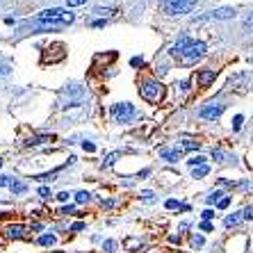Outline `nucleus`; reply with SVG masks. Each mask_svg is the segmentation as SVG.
Returning a JSON list of instances; mask_svg holds the SVG:
<instances>
[{"label": "nucleus", "mask_w": 253, "mask_h": 253, "mask_svg": "<svg viewBox=\"0 0 253 253\" xmlns=\"http://www.w3.org/2000/svg\"><path fill=\"white\" fill-rule=\"evenodd\" d=\"M171 53L176 55V57H180L183 62H187V64H192L196 57H203V55H206V43L194 42V39H189L187 35H183L176 43H173Z\"/></svg>", "instance_id": "obj_1"}, {"label": "nucleus", "mask_w": 253, "mask_h": 253, "mask_svg": "<svg viewBox=\"0 0 253 253\" xmlns=\"http://www.w3.org/2000/svg\"><path fill=\"white\" fill-rule=\"evenodd\" d=\"M37 21L39 23H53V25H69L76 21V16L69 12V9H59V7H53V9H43V12L37 14Z\"/></svg>", "instance_id": "obj_2"}, {"label": "nucleus", "mask_w": 253, "mask_h": 253, "mask_svg": "<svg viewBox=\"0 0 253 253\" xmlns=\"http://www.w3.org/2000/svg\"><path fill=\"white\" fill-rule=\"evenodd\" d=\"M139 94L148 103H160V100L165 98V84L158 83V80H144L139 84Z\"/></svg>", "instance_id": "obj_3"}, {"label": "nucleus", "mask_w": 253, "mask_h": 253, "mask_svg": "<svg viewBox=\"0 0 253 253\" xmlns=\"http://www.w3.org/2000/svg\"><path fill=\"white\" fill-rule=\"evenodd\" d=\"M137 117V110L130 103H117V105H112V119L117 121V124H128L130 119Z\"/></svg>", "instance_id": "obj_4"}, {"label": "nucleus", "mask_w": 253, "mask_h": 253, "mask_svg": "<svg viewBox=\"0 0 253 253\" xmlns=\"http://www.w3.org/2000/svg\"><path fill=\"white\" fill-rule=\"evenodd\" d=\"M196 7V0H165L167 14H187Z\"/></svg>", "instance_id": "obj_5"}, {"label": "nucleus", "mask_w": 253, "mask_h": 253, "mask_svg": "<svg viewBox=\"0 0 253 253\" xmlns=\"http://www.w3.org/2000/svg\"><path fill=\"white\" fill-rule=\"evenodd\" d=\"M224 110L226 107L219 105V103H208V105H203L199 110V117L206 119V121H214V119H219L221 114H224Z\"/></svg>", "instance_id": "obj_6"}, {"label": "nucleus", "mask_w": 253, "mask_h": 253, "mask_svg": "<svg viewBox=\"0 0 253 253\" xmlns=\"http://www.w3.org/2000/svg\"><path fill=\"white\" fill-rule=\"evenodd\" d=\"M9 240H21V237H25V228L21 224H12L7 226V233H5Z\"/></svg>", "instance_id": "obj_7"}, {"label": "nucleus", "mask_w": 253, "mask_h": 253, "mask_svg": "<svg viewBox=\"0 0 253 253\" xmlns=\"http://www.w3.org/2000/svg\"><path fill=\"white\" fill-rule=\"evenodd\" d=\"M214 78H217L214 71H201L199 73V87H210V84L214 83Z\"/></svg>", "instance_id": "obj_8"}, {"label": "nucleus", "mask_w": 253, "mask_h": 253, "mask_svg": "<svg viewBox=\"0 0 253 253\" xmlns=\"http://www.w3.org/2000/svg\"><path fill=\"white\" fill-rule=\"evenodd\" d=\"M199 146H201V141H194V139H180L176 144V148L180 153H185V151H196Z\"/></svg>", "instance_id": "obj_9"}, {"label": "nucleus", "mask_w": 253, "mask_h": 253, "mask_svg": "<svg viewBox=\"0 0 253 253\" xmlns=\"http://www.w3.org/2000/svg\"><path fill=\"white\" fill-rule=\"evenodd\" d=\"M233 16H235V12H233L230 7H221V9L210 12V18H233Z\"/></svg>", "instance_id": "obj_10"}, {"label": "nucleus", "mask_w": 253, "mask_h": 253, "mask_svg": "<svg viewBox=\"0 0 253 253\" xmlns=\"http://www.w3.org/2000/svg\"><path fill=\"white\" fill-rule=\"evenodd\" d=\"M160 155H162L165 160H169V162H178L183 153H180L178 148H176V151H171V148H162V151H160Z\"/></svg>", "instance_id": "obj_11"}, {"label": "nucleus", "mask_w": 253, "mask_h": 253, "mask_svg": "<svg viewBox=\"0 0 253 253\" xmlns=\"http://www.w3.org/2000/svg\"><path fill=\"white\" fill-rule=\"evenodd\" d=\"M208 173H210V167L208 165H201V167L192 169V178H203V176H208Z\"/></svg>", "instance_id": "obj_12"}, {"label": "nucleus", "mask_w": 253, "mask_h": 253, "mask_svg": "<svg viewBox=\"0 0 253 253\" xmlns=\"http://www.w3.org/2000/svg\"><path fill=\"white\" fill-rule=\"evenodd\" d=\"M240 219H244V214H242V212H235V214H230V217H226V226H237L240 224Z\"/></svg>", "instance_id": "obj_13"}, {"label": "nucleus", "mask_w": 253, "mask_h": 253, "mask_svg": "<svg viewBox=\"0 0 253 253\" xmlns=\"http://www.w3.org/2000/svg\"><path fill=\"white\" fill-rule=\"evenodd\" d=\"M89 199H91L89 192H78L76 194V203H80V206H83V203H89Z\"/></svg>", "instance_id": "obj_14"}, {"label": "nucleus", "mask_w": 253, "mask_h": 253, "mask_svg": "<svg viewBox=\"0 0 253 253\" xmlns=\"http://www.w3.org/2000/svg\"><path fill=\"white\" fill-rule=\"evenodd\" d=\"M39 244H42V247H53V244H55V235H42V237H39Z\"/></svg>", "instance_id": "obj_15"}, {"label": "nucleus", "mask_w": 253, "mask_h": 253, "mask_svg": "<svg viewBox=\"0 0 253 253\" xmlns=\"http://www.w3.org/2000/svg\"><path fill=\"white\" fill-rule=\"evenodd\" d=\"M9 189H12L14 194H23V192H25L28 187H25V183H18V180H14V185H12Z\"/></svg>", "instance_id": "obj_16"}, {"label": "nucleus", "mask_w": 253, "mask_h": 253, "mask_svg": "<svg viewBox=\"0 0 253 253\" xmlns=\"http://www.w3.org/2000/svg\"><path fill=\"white\" fill-rule=\"evenodd\" d=\"M189 162V167L194 169V167H201V165H206V158L203 155H196V158H192V160H187Z\"/></svg>", "instance_id": "obj_17"}, {"label": "nucleus", "mask_w": 253, "mask_h": 253, "mask_svg": "<svg viewBox=\"0 0 253 253\" xmlns=\"http://www.w3.org/2000/svg\"><path fill=\"white\" fill-rule=\"evenodd\" d=\"M176 208H180V210H187V206H180L176 199H169V201H167V210H176Z\"/></svg>", "instance_id": "obj_18"}, {"label": "nucleus", "mask_w": 253, "mask_h": 253, "mask_svg": "<svg viewBox=\"0 0 253 253\" xmlns=\"http://www.w3.org/2000/svg\"><path fill=\"white\" fill-rule=\"evenodd\" d=\"M224 192H212V194L210 196H208V203H219V201H221V199H224Z\"/></svg>", "instance_id": "obj_19"}, {"label": "nucleus", "mask_w": 253, "mask_h": 253, "mask_svg": "<svg viewBox=\"0 0 253 253\" xmlns=\"http://www.w3.org/2000/svg\"><path fill=\"white\" fill-rule=\"evenodd\" d=\"M14 178L12 176H0V187H12Z\"/></svg>", "instance_id": "obj_20"}, {"label": "nucleus", "mask_w": 253, "mask_h": 253, "mask_svg": "<svg viewBox=\"0 0 253 253\" xmlns=\"http://www.w3.org/2000/svg\"><path fill=\"white\" fill-rule=\"evenodd\" d=\"M103 249H105L107 253H114V249H117V242H114V240H105V244H103Z\"/></svg>", "instance_id": "obj_21"}, {"label": "nucleus", "mask_w": 253, "mask_h": 253, "mask_svg": "<svg viewBox=\"0 0 253 253\" xmlns=\"http://www.w3.org/2000/svg\"><path fill=\"white\" fill-rule=\"evenodd\" d=\"M203 242H206V240H203L201 235H194V237H192V247H194V249H201V247H203Z\"/></svg>", "instance_id": "obj_22"}, {"label": "nucleus", "mask_w": 253, "mask_h": 253, "mask_svg": "<svg viewBox=\"0 0 253 253\" xmlns=\"http://www.w3.org/2000/svg\"><path fill=\"white\" fill-rule=\"evenodd\" d=\"M242 121H244V117H242V114H237L235 121H233V130H240L242 128Z\"/></svg>", "instance_id": "obj_23"}, {"label": "nucleus", "mask_w": 253, "mask_h": 253, "mask_svg": "<svg viewBox=\"0 0 253 253\" xmlns=\"http://www.w3.org/2000/svg\"><path fill=\"white\" fill-rule=\"evenodd\" d=\"M141 199L146 201V203H151V201L155 199V194H153V192H141Z\"/></svg>", "instance_id": "obj_24"}, {"label": "nucleus", "mask_w": 253, "mask_h": 253, "mask_svg": "<svg viewBox=\"0 0 253 253\" xmlns=\"http://www.w3.org/2000/svg\"><path fill=\"white\" fill-rule=\"evenodd\" d=\"M87 0H66V5L69 7H80V5H84Z\"/></svg>", "instance_id": "obj_25"}, {"label": "nucleus", "mask_w": 253, "mask_h": 253, "mask_svg": "<svg viewBox=\"0 0 253 253\" xmlns=\"http://www.w3.org/2000/svg\"><path fill=\"white\" fill-rule=\"evenodd\" d=\"M117 158H119V153L107 155V160H105V162H103V167H110V165H112V162H114V160H117Z\"/></svg>", "instance_id": "obj_26"}, {"label": "nucleus", "mask_w": 253, "mask_h": 253, "mask_svg": "<svg viewBox=\"0 0 253 253\" xmlns=\"http://www.w3.org/2000/svg\"><path fill=\"white\" fill-rule=\"evenodd\" d=\"M228 203H230V196H224V199L217 203V208H221V210H224V208H228Z\"/></svg>", "instance_id": "obj_27"}, {"label": "nucleus", "mask_w": 253, "mask_h": 253, "mask_svg": "<svg viewBox=\"0 0 253 253\" xmlns=\"http://www.w3.org/2000/svg\"><path fill=\"white\" fill-rule=\"evenodd\" d=\"M83 148H84V151H89V153H94V151H96V146L91 144V141H83Z\"/></svg>", "instance_id": "obj_28"}, {"label": "nucleus", "mask_w": 253, "mask_h": 253, "mask_svg": "<svg viewBox=\"0 0 253 253\" xmlns=\"http://www.w3.org/2000/svg\"><path fill=\"white\" fill-rule=\"evenodd\" d=\"M242 214H244V219H253V208L251 206L244 208V212H242Z\"/></svg>", "instance_id": "obj_29"}, {"label": "nucleus", "mask_w": 253, "mask_h": 253, "mask_svg": "<svg viewBox=\"0 0 253 253\" xmlns=\"http://www.w3.org/2000/svg\"><path fill=\"white\" fill-rule=\"evenodd\" d=\"M55 199H57V201H62V203H64V201H69V192H59V194L55 196Z\"/></svg>", "instance_id": "obj_30"}, {"label": "nucleus", "mask_w": 253, "mask_h": 253, "mask_svg": "<svg viewBox=\"0 0 253 253\" xmlns=\"http://www.w3.org/2000/svg\"><path fill=\"white\" fill-rule=\"evenodd\" d=\"M201 217L206 219V221H210V219L214 217V212H212V210H203V214H201Z\"/></svg>", "instance_id": "obj_31"}, {"label": "nucleus", "mask_w": 253, "mask_h": 253, "mask_svg": "<svg viewBox=\"0 0 253 253\" xmlns=\"http://www.w3.org/2000/svg\"><path fill=\"white\" fill-rule=\"evenodd\" d=\"M96 14H100V16H110V14H112V9H103V7H98V9H96Z\"/></svg>", "instance_id": "obj_32"}, {"label": "nucleus", "mask_w": 253, "mask_h": 253, "mask_svg": "<svg viewBox=\"0 0 253 253\" xmlns=\"http://www.w3.org/2000/svg\"><path fill=\"white\" fill-rule=\"evenodd\" d=\"M39 196H43V199H48V196H50V189H48V187H42V189H39Z\"/></svg>", "instance_id": "obj_33"}, {"label": "nucleus", "mask_w": 253, "mask_h": 253, "mask_svg": "<svg viewBox=\"0 0 253 253\" xmlns=\"http://www.w3.org/2000/svg\"><path fill=\"white\" fill-rule=\"evenodd\" d=\"M201 230H206V233H210V230H212V224H210V221H203V224H201Z\"/></svg>", "instance_id": "obj_34"}, {"label": "nucleus", "mask_w": 253, "mask_h": 253, "mask_svg": "<svg viewBox=\"0 0 253 253\" xmlns=\"http://www.w3.org/2000/svg\"><path fill=\"white\" fill-rule=\"evenodd\" d=\"M130 64H132V66H141V64H144V59H141V57H132V62H130Z\"/></svg>", "instance_id": "obj_35"}, {"label": "nucleus", "mask_w": 253, "mask_h": 253, "mask_svg": "<svg viewBox=\"0 0 253 253\" xmlns=\"http://www.w3.org/2000/svg\"><path fill=\"white\" fill-rule=\"evenodd\" d=\"M84 228V224H83V221H78V224H73V226H71V230H83Z\"/></svg>", "instance_id": "obj_36"}, {"label": "nucleus", "mask_w": 253, "mask_h": 253, "mask_svg": "<svg viewBox=\"0 0 253 253\" xmlns=\"http://www.w3.org/2000/svg\"><path fill=\"white\" fill-rule=\"evenodd\" d=\"M71 212H73V206H69V208H64V210H62V214H71Z\"/></svg>", "instance_id": "obj_37"}, {"label": "nucleus", "mask_w": 253, "mask_h": 253, "mask_svg": "<svg viewBox=\"0 0 253 253\" xmlns=\"http://www.w3.org/2000/svg\"><path fill=\"white\" fill-rule=\"evenodd\" d=\"M0 167H2V162H0Z\"/></svg>", "instance_id": "obj_38"}, {"label": "nucleus", "mask_w": 253, "mask_h": 253, "mask_svg": "<svg viewBox=\"0 0 253 253\" xmlns=\"http://www.w3.org/2000/svg\"><path fill=\"white\" fill-rule=\"evenodd\" d=\"M251 59H253V57H251Z\"/></svg>", "instance_id": "obj_39"}]
</instances>
